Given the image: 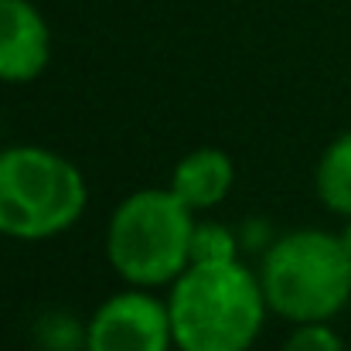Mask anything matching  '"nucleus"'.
I'll list each match as a JSON object with an SVG mask.
<instances>
[{
    "label": "nucleus",
    "mask_w": 351,
    "mask_h": 351,
    "mask_svg": "<svg viewBox=\"0 0 351 351\" xmlns=\"http://www.w3.org/2000/svg\"><path fill=\"white\" fill-rule=\"evenodd\" d=\"M317 195L321 202L351 219V133L328 143V150L317 160Z\"/></svg>",
    "instance_id": "obj_8"
},
{
    "label": "nucleus",
    "mask_w": 351,
    "mask_h": 351,
    "mask_svg": "<svg viewBox=\"0 0 351 351\" xmlns=\"http://www.w3.org/2000/svg\"><path fill=\"white\" fill-rule=\"evenodd\" d=\"M232 160L219 147H198L191 150L171 178V191L195 212V208H212L219 205L229 188H232Z\"/></svg>",
    "instance_id": "obj_7"
},
{
    "label": "nucleus",
    "mask_w": 351,
    "mask_h": 351,
    "mask_svg": "<svg viewBox=\"0 0 351 351\" xmlns=\"http://www.w3.org/2000/svg\"><path fill=\"white\" fill-rule=\"evenodd\" d=\"M191 242L195 212L171 188H147L113 212L106 256L126 283L160 287L188 269Z\"/></svg>",
    "instance_id": "obj_2"
},
{
    "label": "nucleus",
    "mask_w": 351,
    "mask_h": 351,
    "mask_svg": "<svg viewBox=\"0 0 351 351\" xmlns=\"http://www.w3.org/2000/svg\"><path fill=\"white\" fill-rule=\"evenodd\" d=\"M174 345L171 311L143 290L110 297L89 321V351H167Z\"/></svg>",
    "instance_id": "obj_5"
},
{
    "label": "nucleus",
    "mask_w": 351,
    "mask_h": 351,
    "mask_svg": "<svg viewBox=\"0 0 351 351\" xmlns=\"http://www.w3.org/2000/svg\"><path fill=\"white\" fill-rule=\"evenodd\" d=\"M82 171L45 147L0 150V235L38 242L65 232L86 208Z\"/></svg>",
    "instance_id": "obj_4"
},
{
    "label": "nucleus",
    "mask_w": 351,
    "mask_h": 351,
    "mask_svg": "<svg viewBox=\"0 0 351 351\" xmlns=\"http://www.w3.org/2000/svg\"><path fill=\"white\" fill-rule=\"evenodd\" d=\"M235 242L222 226H195V242H191V263L195 259H232Z\"/></svg>",
    "instance_id": "obj_9"
},
{
    "label": "nucleus",
    "mask_w": 351,
    "mask_h": 351,
    "mask_svg": "<svg viewBox=\"0 0 351 351\" xmlns=\"http://www.w3.org/2000/svg\"><path fill=\"white\" fill-rule=\"evenodd\" d=\"M283 351H345V348H341V338L324 321H311V324H300L290 335Z\"/></svg>",
    "instance_id": "obj_10"
},
{
    "label": "nucleus",
    "mask_w": 351,
    "mask_h": 351,
    "mask_svg": "<svg viewBox=\"0 0 351 351\" xmlns=\"http://www.w3.org/2000/svg\"><path fill=\"white\" fill-rule=\"evenodd\" d=\"M263 283L239 259H195L171 290V331L181 351H245L266 314Z\"/></svg>",
    "instance_id": "obj_1"
},
{
    "label": "nucleus",
    "mask_w": 351,
    "mask_h": 351,
    "mask_svg": "<svg viewBox=\"0 0 351 351\" xmlns=\"http://www.w3.org/2000/svg\"><path fill=\"white\" fill-rule=\"evenodd\" d=\"M266 304L293 321H328L351 297V252L341 235L321 229H300L283 235L263 259Z\"/></svg>",
    "instance_id": "obj_3"
},
{
    "label": "nucleus",
    "mask_w": 351,
    "mask_h": 351,
    "mask_svg": "<svg viewBox=\"0 0 351 351\" xmlns=\"http://www.w3.org/2000/svg\"><path fill=\"white\" fill-rule=\"evenodd\" d=\"M51 31L31 0H0V82H31L48 69Z\"/></svg>",
    "instance_id": "obj_6"
},
{
    "label": "nucleus",
    "mask_w": 351,
    "mask_h": 351,
    "mask_svg": "<svg viewBox=\"0 0 351 351\" xmlns=\"http://www.w3.org/2000/svg\"><path fill=\"white\" fill-rule=\"evenodd\" d=\"M341 242H345V249H348V252H351V222H348V229L341 232Z\"/></svg>",
    "instance_id": "obj_11"
}]
</instances>
